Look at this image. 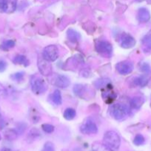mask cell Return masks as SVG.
Segmentation results:
<instances>
[{"instance_id":"obj_4","label":"cell","mask_w":151,"mask_h":151,"mask_svg":"<svg viewBox=\"0 0 151 151\" xmlns=\"http://www.w3.org/2000/svg\"><path fill=\"white\" fill-rule=\"evenodd\" d=\"M96 50L104 58H109L112 55V44L107 41H98L96 43Z\"/></svg>"},{"instance_id":"obj_17","label":"cell","mask_w":151,"mask_h":151,"mask_svg":"<svg viewBox=\"0 0 151 151\" xmlns=\"http://www.w3.org/2000/svg\"><path fill=\"white\" fill-rule=\"evenodd\" d=\"M142 45L144 52H151V34H147L142 38Z\"/></svg>"},{"instance_id":"obj_31","label":"cell","mask_w":151,"mask_h":151,"mask_svg":"<svg viewBox=\"0 0 151 151\" xmlns=\"http://www.w3.org/2000/svg\"><path fill=\"white\" fill-rule=\"evenodd\" d=\"M7 90L6 88L3 86L2 84L0 83V99H2L4 98V97L7 96Z\"/></svg>"},{"instance_id":"obj_32","label":"cell","mask_w":151,"mask_h":151,"mask_svg":"<svg viewBox=\"0 0 151 151\" xmlns=\"http://www.w3.org/2000/svg\"><path fill=\"white\" fill-rule=\"evenodd\" d=\"M25 128H26V125L24 123H20L19 125V126L17 127V129L16 131H17L18 134H22V133H23L25 131Z\"/></svg>"},{"instance_id":"obj_22","label":"cell","mask_w":151,"mask_h":151,"mask_svg":"<svg viewBox=\"0 0 151 151\" xmlns=\"http://www.w3.org/2000/svg\"><path fill=\"white\" fill-rule=\"evenodd\" d=\"M76 115V111L74 110L73 109H67L64 112V118L67 120H72L75 118Z\"/></svg>"},{"instance_id":"obj_7","label":"cell","mask_w":151,"mask_h":151,"mask_svg":"<svg viewBox=\"0 0 151 151\" xmlns=\"http://www.w3.org/2000/svg\"><path fill=\"white\" fill-rule=\"evenodd\" d=\"M80 131L84 134H95L98 132V127L92 119H87L80 128Z\"/></svg>"},{"instance_id":"obj_30","label":"cell","mask_w":151,"mask_h":151,"mask_svg":"<svg viewBox=\"0 0 151 151\" xmlns=\"http://www.w3.org/2000/svg\"><path fill=\"white\" fill-rule=\"evenodd\" d=\"M140 70L142 71V72H145V73H148V72H150V66L149 64H147V63H144L141 65Z\"/></svg>"},{"instance_id":"obj_8","label":"cell","mask_w":151,"mask_h":151,"mask_svg":"<svg viewBox=\"0 0 151 151\" xmlns=\"http://www.w3.org/2000/svg\"><path fill=\"white\" fill-rule=\"evenodd\" d=\"M38 67L41 74L44 76H49L52 73V66L50 61L45 60L43 57L38 59Z\"/></svg>"},{"instance_id":"obj_16","label":"cell","mask_w":151,"mask_h":151,"mask_svg":"<svg viewBox=\"0 0 151 151\" xmlns=\"http://www.w3.org/2000/svg\"><path fill=\"white\" fill-rule=\"evenodd\" d=\"M144 100L142 97L140 96H136L133 97L130 101V106L133 109H139L143 105Z\"/></svg>"},{"instance_id":"obj_6","label":"cell","mask_w":151,"mask_h":151,"mask_svg":"<svg viewBox=\"0 0 151 151\" xmlns=\"http://www.w3.org/2000/svg\"><path fill=\"white\" fill-rule=\"evenodd\" d=\"M133 63L130 60H123L118 62L115 66L117 72L122 75H127L131 73L133 70Z\"/></svg>"},{"instance_id":"obj_24","label":"cell","mask_w":151,"mask_h":151,"mask_svg":"<svg viewBox=\"0 0 151 151\" xmlns=\"http://www.w3.org/2000/svg\"><path fill=\"white\" fill-rule=\"evenodd\" d=\"M109 81H110L108 79H100L99 80V81H96L95 85H96V86L98 88H104L110 83Z\"/></svg>"},{"instance_id":"obj_35","label":"cell","mask_w":151,"mask_h":151,"mask_svg":"<svg viewBox=\"0 0 151 151\" xmlns=\"http://www.w3.org/2000/svg\"><path fill=\"white\" fill-rule=\"evenodd\" d=\"M136 1H138V2H142V1H143L144 0H136Z\"/></svg>"},{"instance_id":"obj_26","label":"cell","mask_w":151,"mask_h":151,"mask_svg":"<svg viewBox=\"0 0 151 151\" xmlns=\"http://www.w3.org/2000/svg\"><path fill=\"white\" fill-rule=\"evenodd\" d=\"M24 76H25V73L24 72H16V73L13 74L11 75V79L13 81H16V82H21L24 80Z\"/></svg>"},{"instance_id":"obj_13","label":"cell","mask_w":151,"mask_h":151,"mask_svg":"<svg viewBox=\"0 0 151 151\" xmlns=\"http://www.w3.org/2000/svg\"><path fill=\"white\" fill-rule=\"evenodd\" d=\"M137 18L138 20L140 22L144 23V22H147L150 19V13L149 10L145 7H142V8L139 9L137 13Z\"/></svg>"},{"instance_id":"obj_20","label":"cell","mask_w":151,"mask_h":151,"mask_svg":"<svg viewBox=\"0 0 151 151\" xmlns=\"http://www.w3.org/2000/svg\"><path fill=\"white\" fill-rule=\"evenodd\" d=\"M52 100H53V103L56 104V106H60L62 103V94L59 90L56 89L55 90L54 92L52 94Z\"/></svg>"},{"instance_id":"obj_11","label":"cell","mask_w":151,"mask_h":151,"mask_svg":"<svg viewBox=\"0 0 151 151\" xmlns=\"http://www.w3.org/2000/svg\"><path fill=\"white\" fill-rule=\"evenodd\" d=\"M121 47L124 49H130L136 45V40L130 34H124L121 38Z\"/></svg>"},{"instance_id":"obj_15","label":"cell","mask_w":151,"mask_h":151,"mask_svg":"<svg viewBox=\"0 0 151 151\" xmlns=\"http://www.w3.org/2000/svg\"><path fill=\"white\" fill-rule=\"evenodd\" d=\"M67 37H68V40L73 43H77L81 40V35L73 29H68Z\"/></svg>"},{"instance_id":"obj_29","label":"cell","mask_w":151,"mask_h":151,"mask_svg":"<svg viewBox=\"0 0 151 151\" xmlns=\"http://www.w3.org/2000/svg\"><path fill=\"white\" fill-rule=\"evenodd\" d=\"M41 151H55V147L53 144L50 142H47L44 145Z\"/></svg>"},{"instance_id":"obj_1","label":"cell","mask_w":151,"mask_h":151,"mask_svg":"<svg viewBox=\"0 0 151 151\" xmlns=\"http://www.w3.org/2000/svg\"><path fill=\"white\" fill-rule=\"evenodd\" d=\"M121 145L119 135L113 131H108L104 135L103 145L108 151H118Z\"/></svg>"},{"instance_id":"obj_18","label":"cell","mask_w":151,"mask_h":151,"mask_svg":"<svg viewBox=\"0 0 151 151\" xmlns=\"http://www.w3.org/2000/svg\"><path fill=\"white\" fill-rule=\"evenodd\" d=\"M148 82H149V80H148L147 77L145 76V75H141V76L136 77L133 80V84L136 86L142 87V88L146 86L147 85Z\"/></svg>"},{"instance_id":"obj_33","label":"cell","mask_w":151,"mask_h":151,"mask_svg":"<svg viewBox=\"0 0 151 151\" xmlns=\"http://www.w3.org/2000/svg\"><path fill=\"white\" fill-rule=\"evenodd\" d=\"M7 68V63L4 60H0V72H3L5 71Z\"/></svg>"},{"instance_id":"obj_3","label":"cell","mask_w":151,"mask_h":151,"mask_svg":"<svg viewBox=\"0 0 151 151\" xmlns=\"http://www.w3.org/2000/svg\"><path fill=\"white\" fill-rule=\"evenodd\" d=\"M31 89L36 94H41L47 90V85L41 77L35 75L31 77Z\"/></svg>"},{"instance_id":"obj_25","label":"cell","mask_w":151,"mask_h":151,"mask_svg":"<svg viewBox=\"0 0 151 151\" xmlns=\"http://www.w3.org/2000/svg\"><path fill=\"white\" fill-rule=\"evenodd\" d=\"M145 139L144 137L142 135V134H137V135L135 137L134 139H133V143L134 145H136V146H140L144 143Z\"/></svg>"},{"instance_id":"obj_9","label":"cell","mask_w":151,"mask_h":151,"mask_svg":"<svg viewBox=\"0 0 151 151\" xmlns=\"http://www.w3.org/2000/svg\"><path fill=\"white\" fill-rule=\"evenodd\" d=\"M17 0H0V10L5 13H12L16 9Z\"/></svg>"},{"instance_id":"obj_5","label":"cell","mask_w":151,"mask_h":151,"mask_svg":"<svg viewBox=\"0 0 151 151\" xmlns=\"http://www.w3.org/2000/svg\"><path fill=\"white\" fill-rule=\"evenodd\" d=\"M59 55V49L55 45H49L44 49L42 52V57L50 62L57 60Z\"/></svg>"},{"instance_id":"obj_19","label":"cell","mask_w":151,"mask_h":151,"mask_svg":"<svg viewBox=\"0 0 151 151\" xmlns=\"http://www.w3.org/2000/svg\"><path fill=\"white\" fill-rule=\"evenodd\" d=\"M13 62L16 64L24 65L25 66H28L29 65V61H28V58L25 55H16L13 60Z\"/></svg>"},{"instance_id":"obj_36","label":"cell","mask_w":151,"mask_h":151,"mask_svg":"<svg viewBox=\"0 0 151 151\" xmlns=\"http://www.w3.org/2000/svg\"><path fill=\"white\" fill-rule=\"evenodd\" d=\"M149 2L151 3V0H149Z\"/></svg>"},{"instance_id":"obj_14","label":"cell","mask_w":151,"mask_h":151,"mask_svg":"<svg viewBox=\"0 0 151 151\" xmlns=\"http://www.w3.org/2000/svg\"><path fill=\"white\" fill-rule=\"evenodd\" d=\"M87 86L81 85V84H76L73 87V91L75 94L81 98H85V95H87Z\"/></svg>"},{"instance_id":"obj_12","label":"cell","mask_w":151,"mask_h":151,"mask_svg":"<svg viewBox=\"0 0 151 151\" xmlns=\"http://www.w3.org/2000/svg\"><path fill=\"white\" fill-rule=\"evenodd\" d=\"M53 84L56 86L59 87L61 88H65L68 87L70 84V81L69 78L67 76L63 75H58L55 78L54 81H53Z\"/></svg>"},{"instance_id":"obj_34","label":"cell","mask_w":151,"mask_h":151,"mask_svg":"<svg viewBox=\"0 0 151 151\" xmlns=\"http://www.w3.org/2000/svg\"><path fill=\"white\" fill-rule=\"evenodd\" d=\"M0 151H11L9 148H7V147H3V148L0 149Z\"/></svg>"},{"instance_id":"obj_28","label":"cell","mask_w":151,"mask_h":151,"mask_svg":"<svg viewBox=\"0 0 151 151\" xmlns=\"http://www.w3.org/2000/svg\"><path fill=\"white\" fill-rule=\"evenodd\" d=\"M40 136V133L38 129L36 128H33L30 131L29 134H28V137L29 139H31L32 140H34Z\"/></svg>"},{"instance_id":"obj_27","label":"cell","mask_w":151,"mask_h":151,"mask_svg":"<svg viewBox=\"0 0 151 151\" xmlns=\"http://www.w3.org/2000/svg\"><path fill=\"white\" fill-rule=\"evenodd\" d=\"M41 128H42L43 131H44L45 133H47V134H51V133H53V131H54V126L52 125H50V124H43L42 125H41Z\"/></svg>"},{"instance_id":"obj_10","label":"cell","mask_w":151,"mask_h":151,"mask_svg":"<svg viewBox=\"0 0 151 151\" xmlns=\"http://www.w3.org/2000/svg\"><path fill=\"white\" fill-rule=\"evenodd\" d=\"M104 91L102 92V97L105 101L107 103H112V102L116 98L117 94L113 91V86L110 83L108 84L106 87L104 88Z\"/></svg>"},{"instance_id":"obj_2","label":"cell","mask_w":151,"mask_h":151,"mask_svg":"<svg viewBox=\"0 0 151 151\" xmlns=\"http://www.w3.org/2000/svg\"><path fill=\"white\" fill-rule=\"evenodd\" d=\"M130 109L127 105L122 103L113 104L110 108V114L116 120L124 119L130 114Z\"/></svg>"},{"instance_id":"obj_21","label":"cell","mask_w":151,"mask_h":151,"mask_svg":"<svg viewBox=\"0 0 151 151\" xmlns=\"http://www.w3.org/2000/svg\"><path fill=\"white\" fill-rule=\"evenodd\" d=\"M15 44H16V43L13 40H7V41H4L0 45V49L4 50V51H7L10 49L13 48L15 47Z\"/></svg>"},{"instance_id":"obj_37","label":"cell","mask_w":151,"mask_h":151,"mask_svg":"<svg viewBox=\"0 0 151 151\" xmlns=\"http://www.w3.org/2000/svg\"><path fill=\"white\" fill-rule=\"evenodd\" d=\"M0 140H1V136H0Z\"/></svg>"},{"instance_id":"obj_23","label":"cell","mask_w":151,"mask_h":151,"mask_svg":"<svg viewBox=\"0 0 151 151\" xmlns=\"http://www.w3.org/2000/svg\"><path fill=\"white\" fill-rule=\"evenodd\" d=\"M17 134L18 133L16 130L10 129V130H7V131H6L5 134H4V136H5L7 139L12 141V140L16 139V137H17Z\"/></svg>"}]
</instances>
